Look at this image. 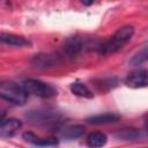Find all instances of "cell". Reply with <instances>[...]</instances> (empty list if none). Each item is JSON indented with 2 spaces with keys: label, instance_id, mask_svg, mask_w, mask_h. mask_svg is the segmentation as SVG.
<instances>
[{
  "label": "cell",
  "instance_id": "cell-1",
  "mask_svg": "<svg viewBox=\"0 0 148 148\" xmlns=\"http://www.w3.org/2000/svg\"><path fill=\"white\" fill-rule=\"evenodd\" d=\"M0 98L14 105H23L27 102L28 92L23 86H18L13 81L0 82Z\"/></svg>",
  "mask_w": 148,
  "mask_h": 148
},
{
  "label": "cell",
  "instance_id": "cell-2",
  "mask_svg": "<svg viewBox=\"0 0 148 148\" xmlns=\"http://www.w3.org/2000/svg\"><path fill=\"white\" fill-rule=\"evenodd\" d=\"M27 118L40 126H54L60 123L61 113L54 109H39V110H31L27 113Z\"/></svg>",
  "mask_w": 148,
  "mask_h": 148
},
{
  "label": "cell",
  "instance_id": "cell-3",
  "mask_svg": "<svg viewBox=\"0 0 148 148\" xmlns=\"http://www.w3.org/2000/svg\"><path fill=\"white\" fill-rule=\"evenodd\" d=\"M23 88L28 94L42 97V98H51L57 95V89L40 80L36 79H28L23 82Z\"/></svg>",
  "mask_w": 148,
  "mask_h": 148
},
{
  "label": "cell",
  "instance_id": "cell-4",
  "mask_svg": "<svg viewBox=\"0 0 148 148\" xmlns=\"http://www.w3.org/2000/svg\"><path fill=\"white\" fill-rule=\"evenodd\" d=\"M83 46H84V43L82 42V39L80 37L73 36L65 40L61 53L66 58H74L82 51Z\"/></svg>",
  "mask_w": 148,
  "mask_h": 148
},
{
  "label": "cell",
  "instance_id": "cell-5",
  "mask_svg": "<svg viewBox=\"0 0 148 148\" xmlns=\"http://www.w3.org/2000/svg\"><path fill=\"white\" fill-rule=\"evenodd\" d=\"M125 84L130 88L138 89V88H145L148 84V73L145 69L132 72L127 75L125 79Z\"/></svg>",
  "mask_w": 148,
  "mask_h": 148
},
{
  "label": "cell",
  "instance_id": "cell-6",
  "mask_svg": "<svg viewBox=\"0 0 148 148\" xmlns=\"http://www.w3.org/2000/svg\"><path fill=\"white\" fill-rule=\"evenodd\" d=\"M22 127L21 120L16 118H2L0 120V138H10Z\"/></svg>",
  "mask_w": 148,
  "mask_h": 148
},
{
  "label": "cell",
  "instance_id": "cell-7",
  "mask_svg": "<svg viewBox=\"0 0 148 148\" xmlns=\"http://www.w3.org/2000/svg\"><path fill=\"white\" fill-rule=\"evenodd\" d=\"M0 44L16 46V47H27L31 45L30 40L24 38L23 36H18L12 32H3V31H0Z\"/></svg>",
  "mask_w": 148,
  "mask_h": 148
},
{
  "label": "cell",
  "instance_id": "cell-8",
  "mask_svg": "<svg viewBox=\"0 0 148 148\" xmlns=\"http://www.w3.org/2000/svg\"><path fill=\"white\" fill-rule=\"evenodd\" d=\"M60 62L59 56L53 54H46V53H39L34 56L31 59V64L37 68H50L54 67Z\"/></svg>",
  "mask_w": 148,
  "mask_h": 148
},
{
  "label": "cell",
  "instance_id": "cell-9",
  "mask_svg": "<svg viewBox=\"0 0 148 148\" xmlns=\"http://www.w3.org/2000/svg\"><path fill=\"white\" fill-rule=\"evenodd\" d=\"M22 139L34 146L39 147H47V146H57L58 139L57 138H39L32 132H24L22 134Z\"/></svg>",
  "mask_w": 148,
  "mask_h": 148
},
{
  "label": "cell",
  "instance_id": "cell-10",
  "mask_svg": "<svg viewBox=\"0 0 148 148\" xmlns=\"http://www.w3.org/2000/svg\"><path fill=\"white\" fill-rule=\"evenodd\" d=\"M114 138L121 141H138L142 138H145V133L141 130L128 127V128H121L114 132Z\"/></svg>",
  "mask_w": 148,
  "mask_h": 148
},
{
  "label": "cell",
  "instance_id": "cell-11",
  "mask_svg": "<svg viewBox=\"0 0 148 148\" xmlns=\"http://www.w3.org/2000/svg\"><path fill=\"white\" fill-rule=\"evenodd\" d=\"M84 134V126L82 125H67L58 130V135L66 140H74Z\"/></svg>",
  "mask_w": 148,
  "mask_h": 148
},
{
  "label": "cell",
  "instance_id": "cell-12",
  "mask_svg": "<svg viewBox=\"0 0 148 148\" xmlns=\"http://www.w3.org/2000/svg\"><path fill=\"white\" fill-rule=\"evenodd\" d=\"M123 45L121 43H119L118 40H116L113 37H111L110 39H106L104 42H102L98 46H97V51L99 54H104V56H108V54H113L116 52H118L119 50L123 49Z\"/></svg>",
  "mask_w": 148,
  "mask_h": 148
},
{
  "label": "cell",
  "instance_id": "cell-13",
  "mask_svg": "<svg viewBox=\"0 0 148 148\" xmlns=\"http://www.w3.org/2000/svg\"><path fill=\"white\" fill-rule=\"evenodd\" d=\"M120 119L119 114L116 113H103V114H96L87 118V123L92 125H105V124H112Z\"/></svg>",
  "mask_w": 148,
  "mask_h": 148
},
{
  "label": "cell",
  "instance_id": "cell-14",
  "mask_svg": "<svg viewBox=\"0 0 148 148\" xmlns=\"http://www.w3.org/2000/svg\"><path fill=\"white\" fill-rule=\"evenodd\" d=\"M69 89L72 91L73 95L75 96H79V97H83V98H92L94 97V94L92 91L82 82L80 81H74L71 83L69 86Z\"/></svg>",
  "mask_w": 148,
  "mask_h": 148
},
{
  "label": "cell",
  "instance_id": "cell-15",
  "mask_svg": "<svg viewBox=\"0 0 148 148\" xmlns=\"http://www.w3.org/2000/svg\"><path fill=\"white\" fill-rule=\"evenodd\" d=\"M134 35V28L132 25H124L121 28H119L114 35L112 36L116 40H118L121 44H125L126 42H128Z\"/></svg>",
  "mask_w": 148,
  "mask_h": 148
},
{
  "label": "cell",
  "instance_id": "cell-16",
  "mask_svg": "<svg viewBox=\"0 0 148 148\" xmlns=\"http://www.w3.org/2000/svg\"><path fill=\"white\" fill-rule=\"evenodd\" d=\"M87 143L89 147L92 148L102 147L106 143V136L101 132H91L87 136Z\"/></svg>",
  "mask_w": 148,
  "mask_h": 148
},
{
  "label": "cell",
  "instance_id": "cell-17",
  "mask_svg": "<svg viewBox=\"0 0 148 148\" xmlns=\"http://www.w3.org/2000/svg\"><path fill=\"white\" fill-rule=\"evenodd\" d=\"M147 59H148L147 46H143V49H142L141 51H139L136 54H134V56L130 59L128 64H130V66H140V65L145 64V62L147 61Z\"/></svg>",
  "mask_w": 148,
  "mask_h": 148
},
{
  "label": "cell",
  "instance_id": "cell-18",
  "mask_svg": "<svg viewBox=\"0 0 148 148\" xmlns=\"http://www.w3.org/2000/svg\"><path fill=\"white\" fill-rule=\"evenodd\" d=\"M117 84V79L114 77H108V79H102L99 80L97 83H95L96 88L101 91H108L110 89H112L114 86Z\"/></svg>",
  "mask_w": 148,
  "mask_h": 148
},
{
  "label": "cell",
  "instance_id": "cell-19",
  "mask_svg": "<svg viewBox=\"0 0 148 148\" xmlns=\"http://www.w3.org/2000/svg\"><path fill=\"white\" fill-rule=\"evenodd\" d=\"M84 6H90L92 2H94V0H80Z\"/></svg>",
  "mask_w": 148,
  "mask_h": 148
},
{
  "label": "cell",
  "instance_id": "cell-20",
  "mask_svg": "<svg viewBox=\"0 0 148 148\" xmlns=\"http://www.w3.org/2000/svg\"><path fill=\"white\" fill-rule=\"evenodd\" d=\"M5 116H6V111H3V110H0V120H1L2 118H5Z\"/></svg>",
  "mask_w": 148,
  "mask_h": 148
}]
</instances>
